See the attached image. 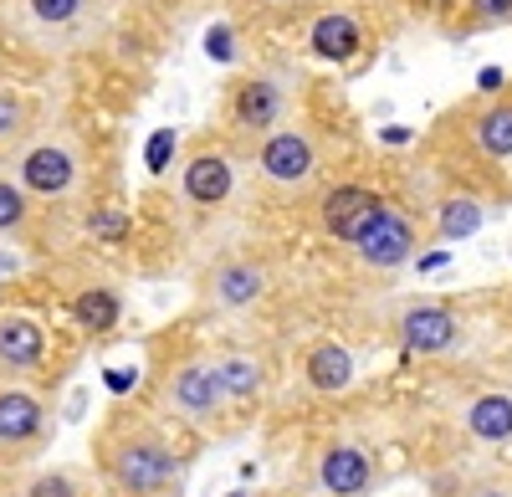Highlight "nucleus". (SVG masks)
Instances as JSON below:
<instances>
[{"label":"nucleus","instance_id":"1","mask_svg":"<svg viewBox=\"0 0 512 497\" xmlns=\"http://www.w3.org/2000/svg\"><path fill=\"white\" fill-rule=\"evenodd\" d=\"M93 467L113 497H180L185 457L149 410H108L93 431Z\"/></svg>","mask_w":512,"mask_h":497},{"label":"nucleus","instance_id":"2","mask_svg":"<svg viewBox=\"0 0 512 497\" xmlns=\"http://www.w3.org/2000/svg\"><path fill=\"white\" fill-rule=\"evenodd\" d=\"M118 21V0H0V26L41 57L88 52Z\"/></svg>","mask_w":512,"mask_h":497},{"label":"nucleus","instance_id":"3","mask_svg":"<svg viewBox=\"0 0 512 497\" xmlns=\"http://www.w3.org/2000/svg\"><path fill=\"white\" fill-rule=\"evenodd\" d=\"M11 175L26 185V195L47 211V205H72L88 195L93 185V159H88V144H82L72 129L62 123H41V129L6 154Z\"/></svg>","mask_w":512,"mask_h":497},{"label":"nucleus","instance_id":"4","mask_svg":"<svg viewBox=\"0 0 512 497\" xmlns=\"http://www.w3.org/2000/svg\"><path fill=\"white\" fill-rule=\"evenodd\" d=\"M149 410L159 421H175L190 431H216L231 410L216 380V359L205 349H175L169 359H159L149 380Z\"/></svg>","mask_w":512,"mask_h":497},{"label":"nucleus","instance_id":"5","mask_svg":"<svg viewBox=\"0 0 512 497\" xmlns=\"http://www.w3.org/2000/svg\"><path fill=\"white\" fill-rule=\"evenodd\" d=\"M323 164H328V154L308 118H282L277 129L251 139V170L262 180V190L282 205L313 200L323 185Z\"/></svg>","mask_w":512,"mask_h":497},{"label":"nucleus","instance_id":"6","mask_svg":"<svg viewBox=\"0 0 512 497\" xmlns=\"http://www.w3.org/2000/svg\"><path fill=\"white\" fill-rule=\"evenodd\" d=\"M282 118H292V72L287 67H251V72L231 77L226 103H221L226 139L251 144L267 129H277Z\"/></svg>","mask_w":512,"mask_h":497},{"label":"nucleus","instance_id":"7","mask_svg":"<svg viewBox=\"0 0 512 497\" xmlns=\"http://www.w3.org/2000/svg\"><path fill=\"white\" fill-rule=\"evenodd\" d=\"M272 287H277V267L262 252H226L200 272L195 298L205 313H251L272 298Z\"/></svg>","mask_w":512,"mask_h":497},{"label":"nucleus","instance_id":"8","mask_svg":"<svg viewBox=\"0 0 512 497\" xmlns=\"http://www.w3.org/2000/svg\"><path fill=\"white\" fill-rule=\"evenodd\" d=\"M236 180H241V159L226 134H200L185 144V154H180V200L185 205L221 211L236 195Z\"/></svg>","mask_w":512,"mask_h":497},{"label":"nucleus","instance_id":"9","mask_svg":"<svg viewBox=\"0 0 512 497\" xmlns=\"http://www.w3.org/2000/svg\"><path fill=\"white\" fill-rule=\"evenodd\" d=\"M47 364H52V323L36 308L0 303V380L26 385L47 375Z\"/></svg>","mask_w":512,"mask_h":497},{"label":"nucleus","instance_id":"10","mask_svg":"<svg viewBox=\"0 0 512 497\" xmlns=\"http://www.w3.org/2000/svg\"><path fill=\"white\" fill-rule=\"evenodd\" d=\"M349 252L359 257L364 272L390 277V272H400V267L415 262V252H420V221L410 216V205H400L390 195V200H384V211L369 221V231L349 246Z\"/></svg>","mask_w":512,"mask_h":497},{"label":"nucleus","instance_id":"11","mask_svg":"<svg viewBox=\"0 0 512 497\" xmlns=\"http://www.w3.org/2000/svg\"><path fill=\"white\" fill-rule=\"evenodd\" d=\"M384 195L379 185H364V180H338V185H318V195H313V221H318V231L328 236V241H338V246H354L364 231H369V221L384 211Z\"/></svg>","mask_w":512,"mask_h":497},{"label":"nucleus","instance_id":"12","mask_svg":"<svg viewBox=\"0 0 512 497\" xmlns=\"http://www.w3.org/2000/svg\"><path fill=\"white\" fill-rule=\"evenodd\" d=\"M52 441V410L31 385L0 380V467L36 457Z\"/></svg>","mask_w":512,"mask_h":497},{"label":"nucleus","instance_id":"13","mask_svg":"<svg viewBox=\"0 0 512 497\" xmlns=\"http://www.w3.org/2000/svg\"><path fill=\"white\" fill-rule=\"evenodd\" d=\"M451 123L461 129V144L477 164H487V170H507L512 164V93L461 108Z\"/></svg>","mask_w":512,"mask_h":497},{"label":"nucleus","instance_id":"14","mask_svg":"<svg viewBox=\"0 0 512 497\" xmlns=\"http://www.w3.org/2000/svg\"><path fill=\"white\" fill-rule=\"evenodd\" d=\"M303 52L313 62H328V67H359L364 52H369V31H364L359 11H349V6L318 11L303 26Z\"/></svg>","mask_w":512,"mask_h":497},{"label":"nucleus","instance_id":"15","mask_svg":"<svg viewBox=\"0 0 512 497\" xmlns=\"http://www.w3.org/2000/svg\"><path fill=\"white\" fill-rule=\"evenodd\" d=\"M318 492L323 497H369L374 482H379V467L369 457V446L349 441V436H333L323 451H318Z\"/></svg>","mask_w":512,"mask_h":497},{"label":"nucleus","instance_id":"16","mask_svg":"<svg viewBox=\"0 0 512 497\" xmlns=\"http://www.w3.org/2000/svg\"><path fill=\"white\" fill-rule=\"evenodd\" d=\"M210 359H216V380H221L231 410H241V416H246V410H262L267 405V390H272L267 354H256V349H216Z\"/></svg>","mask_w":512,"mask_h":497},{"label":"nucleus","instance_id":"17","mask_svg":"<svg viewBox=\"0 0 512 497\" xmlns=\"http://www.w3.org/2000/svg\"><path fill=\"white\" fill-rule=\"evenodd\" d=\"M395 334H400V344L410 354L436 359V354H451L461 344V318L446 303H410L400 313V323H395Z\"/></svg>","mask_w":512,"mask_h":497},{"label":"nucleus","instance_id":"18","mask_svg":"<svg viewBox=\"0 0 512 497\" xmlns=\"http://www.w3.org/2000/svg\"><path fill=\"white\" fill-rule=\"evenodd\" d=\"M297 375H303V385L313 395L333 400V395L354 390L359 359H354L349 344H338V339H313V344H303V354H297Z\"/></svg>","mask_w":512,"mask_h":497},{"label":"nucleus","instance_id":"19","mask_svg":"<svg viewBox=\"0 0 512 497\" xmlns=\"http://www.w3.org/2000/svg\"><path fill=\"white\" fill-rule=\"evenodd\" d=\"M67 318L82 328V334H93V339L118 334V323H123V298H118V287L103 282V277L77 282L72 293H67Z\"/></svg>","mask_w":512,"mask_h":497},{"label":"nucleus","instance_id":"20","mask_svg":"<svg viewBox=\"0 0 512 497\" xmlns=\"http://www.w3.org/2000/svg\"><path fill=\"white\" fill-rule=\"evenodd\" d=\"M461 426L472 441H487V446H502L512 441V395L507 390H482L461 405Z\"/></svg>","mask_w":512,"mask_h":497},{"label":"nucleus","instance_id":"21","mask_svg":"<svg viewBox=\"0 0 512 497\" xmlns=\"http://www.w3.org/2000/svg\"><path fill=\"white\" fill-rule=\"evenodd\" d=\"M36 221H41V205L26 195V185L11 175V164H0V241H16L31 246L36 241Z\"/></svg>","mask_w":512,"mask_h":497},{"label":"nucleus","instance_id":"22","mask_svg":"<svg viewBox=\"0 0 512 497\" xmlns=\"http://www.w3.org/2000/svg\"><path fill=\"white\" fill-rule=\"evenodd\" d=\"M36 129H41V103H36V93L16 88V82H0V154L21 149Z\"/></svg>","mask_w":512,"mask_h":497},{"label":"nucleus","instance_id":"23","mask_svg":"<svg viewBox=\"0 0 512 497\" xmlns=\"http://www.w3.org/2000/svg\"><path fill=\"white\" fill-rule=\"evenodd\" d=\"M487 221V205H482V195H472V190H446L441 200H436V236L441 241H456V236H472L477 226Z\"/></svg>","mask_w":512,"mask_h":497},{"label":"nucleus","instance_id":"24","mask_svg":"<svg viewBox=\"0 0 512 497\" xmlns=\"http://www.w3.org/2000/svg\"><path fill=\"white\" fill-rule=\"evenodd\" d=\"M461 31H502L512 26V0H456Z\"/></svg>","mask_w":512,"mask_h":497},{"label":"nucleus","instance_id":"25","mask_svg":"<svg viewBox=\"0 0 512 497\" xmlns=\"http://www.w3.org/2000/svg\"><path fill=\"white\" fill-rule=\"evenodd\" d=\"M21 497H82V477H77V472H67V467L36 472V477L21 487Z\"/></svg>","mask_w":512,"mask_h":497},{"label":"nucleus","instance_id":"26","mask_svg":"<svg viewBox=\"0 0 512 497\" xmlns=\"http://www.w3.org/2000/svg\"><path fill=\"white\" fill-rule=\"evenodd\" d=\"M88 231L98 236V241H123L128 236V216H123V205H93L88 211Z\"/></svg>","mask_w":512,"mask_h":497},{"label":"nucleus","instance_id":"27","mask_svg":"<svg viewBox=\"0 0 512 497\" xmlns=\"http://www.w3.org/2000/svg\"><path fill=\"white\" fill-rule=\"evenodd\" d=\"M456 497H512V477H477V482H466Z\"/></svg>","mask_w":512,"mask_h":497},{"label":"nucleus","instance_id":"28","mask_svg":"<svg viewBox=\"0 0 512 497\" xmlns=\"http://www.w3.org/2000/svg\"><path fill=\"white\" fill-rule=\"evenodd\" d=\"M251 11H262V16H282V11H297L303 0H246Z\"/></svg>","mask_w":512,"mask_h":497}]
</instances>
